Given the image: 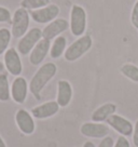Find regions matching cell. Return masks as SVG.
Wrapping results in <instances>:
<instances>
[{"label": "cell", "mask_w": 138, "mask_h": 147, "mask_svg": "<svg viewBox=\"0 0 138 147\" xmlns=\"http://www.w3.org/2000/svg\"><path fill=\"white\" fill-rule=\"evenodd\" d=\"M57 67L54 63H46L38 69L29 83V90L36 100H41V91L48 82L54 78Z\"/></svg>", "instance_id": "1"}, {"label": "cell", "mask_w": 138, "mask_h": 147, "mask_svg": "<svg viewBox=\"0 0 138 147\" xmlns=\"http://www.w3.org/2000/svg\"><path fill=\"white\" fill-rule=\"evenodd\" d=\"M93 45V40L90 35H83L74 41L66 49L64 53L65 60L68 62H74L85 54Z\"/></svg>", "instance_id": "2"}, {"label": "cell", "mask_w": 138, "mask_h": 147, "mask_svg": "<svg viewBox=\"0 0 138 147\" xmlns=\"http://www.w3.org/2000/svg\"><path fill=\"white\" fill-rule=\"evenodd\" d=\"M70 30L76 37H81L86 30V12L81 5H74L70 12Z\"/></svg>", "instance_id": "3"}, {"label": "cell", "mask_w": 138, "mask_h": 147, "mask_svg": "<svg viewBox=\"0 0 138 147\" xmlns=\"http://www.w3.org/2000/svg\"><path fill=\"white\" fill-rule=\"evenodd\" d=\"M30 15L28 11L24 8H19L15 10L12 18V36L15 38H22L27 32L29 27V20Z\"/></svg>", "instance_id": "4"}, {"label": "cell", "mask_w": 138, "mask_h": 147, "mask_svg": "<svg viewBox=\"0 0 138 147\" xmlns=\"http://www.w3.org/2000/svg\"><path fill=\"white\" fill-rule=\"evenodd\" d=\"M42 39V30L40 28H31L24 35L17 43V52L22 55L29 54L35 46Z\"/></svg>", "instance_id": "5"}, {"label": "cell", "mask_w": 138, "mask_h": 147, "mask_svg": "<svg viewBox=\"0 0 138 147\" xmlns=\"http://www.w3.org/2000/svg\"><path fill=\"white\" fill-rule=\"evenodd\" d=\"M110 129L105 123L101 122H85L81 125L80 132L83 136L90 138H104L108 136Z\"/></svg>", "instance_id": "6"}, {"label": "cell", "mask_w": 138, "mask_h": 147, "mask_svg": "<svg viewBox=\"0 0 138 147\" xmlns=\"http://www.w3.org/2000/svg\"><path fill=\"white\" fill-rule=\"evenodd\" d=\"M108 125H110L111 128L115 130V132H118L122 136H131L133 135L134 125L133 123L127 120L126 118L122 117L120 115H111L108 119L106 120Z\"/></svg>", "instance_id": "7"}, {"label": "cell", "mask_w": 138, "mask_h": 147, "mask_svg": "<svg viewBox=\"0 0 138 147\" xmlns=\"http://www.w3.org/2000/svg\"><path fill=\"white\" fill-rule=\"evenodd\" d=\"M60 14V8L56 5H49L41 9L32 10L30 12L31 18L39 24H46L54 21Z\"/></svg>", "instance_id": "8"}, {"label": "cell", "mask_w": 138, "mask_h": 147, "mask_svg": "<svg viewBox=\"0 0 138 147\" xmlns=\"http://www.w3.org/2000/svg\"><path fill=\"white\" fill-rule=\"evenodd\" d=\"M5 65L7 70L13 76H17L22 74L23 65L19 57V53L14 48H10L5 52Z\"/></svg>", "instance_id": "9"}, {"label": "cell", "mask_w": 138, "mask_h": 147, "mask_svg": "<svg viewBox=\"0 0 138 147\" xmlns=\"http://www.w3.org/2000/svg\"><path fill=\"white\" fill-rule=\"evenodd\" d=\"M69 24L65 18H55L54 21L50 22V24L42 30V38L51 41L52 39L60 36L62 32L67 30Z\"/></svg>", "instance_id": "10"}, {"label": "cell", "mask_w": 138, "mask_h": 147, "mask_svg": "<svg viewBox=\"0 0 138 147\" xmlns=\"http://www.w3.org/2000/svg\"><path fill=\"white\" fill-rule=\"evenodd\" d=\"M15 121L19 127V131L26 135H30L35 132L36 124L32 118V115H30L27 110L19 109L15 115Z\"/></svg>", "instance_id": "11"}, {"label": "cell", "mask_w": 138, "mask_h": 147, "mask_svg": "<svg viewBox=\"0 0 138 147\" xmlns=\"http://www.w3.org/2000/svg\"><path fill=\"white\" fill-rule=\"evenodd\" d=\"M28 92V83L23 77H16L11 86V96L17 104H23L26 101Z\"/></svg>", "instance_id": "12"}, {"label": "cell", "mask_w": 138, "mask_h": 147, "mask_svg": "<svg viewBox=\"0 0 138 147\" xmlns=\"http://www.w3.org/2000/svg\"><path fill=\"white\" fill-rule=\"evenodd\" d=\"M50 49H51V41L50 40H46L44 38H42L41 40L35 46V48L31 50V52H30L29 62L32 65H35V66L40 65L43 62V60L46 59L48 53L50 52Z\"/></svg>", "instance_id": "13"}, {"label": "cell", "mask_w": 138, "mask_h": 147, "mask_svg": "<svg viewBox=\"0 0 138 147\" xmlns=\"http://www.w3.org/2000/svg\"><path fill=\"white\" fill-rule=\"evenodd\" d=\"M60 110V105L56 101H50L38 105L31 109V115L36 119H46L56 115Z\"/></svg>", "instance_id": "14"}, {"label": "cell", "mask_w": 138, "mask_h": 147, "mask_svg": "<svg viewBox=\"0 0 138 147\" xmlns=\"http://www.w3.org/2000/svg\"><path fill=\"white\" fill-rule=\"evenodd\" d=\"M72 98V87L67 80H60L57 83V98L60 107H66L69 105Z\"/></svg>", "instance_id": "15"}, {"label": "cell", "mask_w": 138, "mask_h": 147, "mask_svg": "<svg viewBox=\"0 0 138 147\" xmlns=\"http://www.w3.org/2000/svg\"><path fill=\"white\" fill-rule=\"evenodd\" d=\"M117 111V105L113 103H106L104 105L99 106L92 114V120L94 122H104L106 121L111 115H113Z\"/></svg>", "instance_id": "16"}, {"label": "cell", "mask_w": 138, "mask_h": 147, "mask_svg": "<svg viewBox=\"0 0 138 147\" xmlns=\"http://www.w3.org/2000/svg\"><path fill=\"white\" fill-rule=\"evenodd\" d=\"M67 46V40L64 36H58L54 39L53 45L50 49V56L52 59H58L65 53Z\"/></svg>", "instance_id": "17"}, {"label": "cell", "mask_w": 138, "mask_h": 147, "mask_svg": "<svg viewBox=\"0 0 138 147\" xmlns=\"http://www.w3.org/2000/svg\"><path fill=\"white\" fill-rule=\"evenodd\" d=\"M10 96H11V91L9 87L8 75L5 73H1L0 74V101H9Z\"/></svg>", "instance_id": "18"}, {"label": "cell", "mask_w": 138, "mask_h": 147, "mask_svg": "<svg viewBox=\"0 0 138 147\" xmlns=\"http://www.w3.org/2000/svg\"><path fill=\"white\" fill-rule=\"evenodd\" d=\"M120 71L127 79L132 80L134 82H138V67L136 65L126 63V64L121 66Z\"/></svg>", "instance_id": "19"}, {"label": "cell", "mask_w": 138, "mask_h": 147, "mask_svg": "<svg viewBox=\"0 0 138 147\" xmlns=\"http://www.w3.org/2000/svg\"><path fill=\"white\" fill-rule=\"evenodd\" d=\"M50 5V0H22L21 2V8L24 9L30 10H37L44 8L46 5Z\"/></svg>", "instance_id": "20"}, {"label": "cell", "mask_w": 138, "mask_h": 147, "mask_svg": "<svg viewBox=\"0 0 138 147\" xmlns=\"http://www.w3.org/2000/svg\"><path fill=\"white\" fill-rule=\"evenodd\" d=\"M12 32L8 28H0V55L3 54L8 50L9 43L11 41Z\"/></svg>", "instance_id": "21"}, {"label": "cell", "mask_w": 138, "mask_h": 147, "mask_svg": "<svg viewBox=\"0 0 138 147\" xmlns=\"http://www.w3.org/2000/svg\"><path fill=\"white\" fill-rule=\"evenodd\" d=\"M11 12L9 9H7L5 7H0V23H5V22H10L11 21Z\"/></svg>", "instance_id": "22"}, {"label": "cell", "mask_w": 138, "mask_h": 147, "mask_svg": "<svg viewBox=\"0 0 138 147\" xmlns=\"http://www.w3.org/2000/svg\"><path fill=\"white\" fill-rule=\"evenodd\" d=\"M131 21H132V24H133L134 27L138 29V0L135 2V5H134V7H133V10H132Z\"/></svg>", "instance_id": "23"}, {"label": "cell", "mask_w": 138, "mask_h": 147, "mask_svg": "<svg viewBox=\"0 0 138 147\" xmlns=\"http://www.w3.org/2000/svg\"><path fill=\"white\" fill-rule=\"evenodd\" d=\"M115 146V140L111 136H106V138H101L100 143L98 144L97 147H113Z\"/></svg>", "instance_id": "24"}, {"label": "cell", "mask_w": 138, "mask_h": 147, "mask_svg": "<svg viewBox=\"0 0 138 147\" xmlns=\"http://www.w3.org/2000/svg\"><path fill=\"white\" fill-rule=\"evenodd\" d=\"M113 147H131V145H129V140L125 138V136L121 135V136L118 138V140L115 143V146Z\"/></svg>", "instance_id": "25"}, {"label": "cell", "mask_w": 138, "mask_h": 147, "mask_svg": "<svg viewBox=\"0 0 138 147\" xmlns=\"http://www.w3.org/2000/svg\"><path fill=\"white\" fill-rule=\"evenodd\" d=\"M133 143L136 147H138V120L134 125V131H133Z\"/></svg>", "instance_id": "26"}, {"label": "cell", "mask_w": 138, "mask_h": 147, "mask_svg": "<svg viewBox=\"0 0 138 147\" xmlns=\"http://www.w3.org/2000/svg\"><path fill=\"white\" fill-rule=\"evenodd\" d=\"M82 147H96V146H95V144L93 142H91V141H86V142L83 144Z\"/></svg>", "instance_id": "27"}, {"label": "cell", "mask_w": 138, "mask_h": 147, "mask_svg": "<svg viewBox=\"0 0 138 147\" xmlns=\"http://www.w3.org/2000/svg\"><path fill=\"white\" fill-rule=\"evenodd\" d=\"M0 147H7V145H5V141L1 138V136H0Z\"/></svg>", "instance_id": "28"}, {"label": "cell", "mask_w": 138, "mask_h": 147, "mask_svg": "<svg viewBox=\"0 0 138 147\" xmlns=\"http://www.w3.org/2000/svg\"><path fill=\"white\" fill-rule=\"evenodd\" d=\"M3 69H5V65H3L2 62H0V74L3 73Z\"/></svg>", "instance_id": "29"}]
</instances>
